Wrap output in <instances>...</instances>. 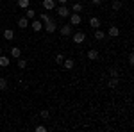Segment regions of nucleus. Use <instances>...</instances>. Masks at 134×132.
I'll return each mask as SVG.
<instances>
[{"instance_id": "f257e3e1", "label": "nucleus", "mask_w": 134, "mask_h": 132, "mask_svg": "<svg viewBox=\"0 0 134 132\" xmlns=\"http://www.w3.org/2000/svg\"><path fill=\"white\" fill-rule=\"evenodd\" d=\"M55 13H57V16H61V18H68V16L72 14V11H70V7H68L66 4L57 5V7H55Z\"/></svg>"}, {"instance_id": "f03ea898", "label": "nucleus", "mask_w": 134, "mask_h": 132, "mask_svg": "<svg viewBox=\"0 0 134 132\" xmlns=\"http://www.w3.org/2000/svg\"><path fill=\"white\" fill-rule=\"evenodd\" d=\"M72 38H73V43H75V45H81V43L86 41V34H84L82 31H79V32H73Z\"/></svg>"}, {"instance_id": "7ed1b4c3", "label": "nucleus", "mask_w": 134, "mask_h": 132, "mask_svg": "<svg viewBox=\"0 0 134 132\" xmlns=\"http://www.w3.org/2000/svg\"><path fill=\"white\" fill-rule=\"evenodd\" d=\"M43 29L48 32V34H54V32L57 31V25H55V21H47V23H43Z\"/></svg>"}, {"instance_id": "20e7f679", "label": "nucleus", "mask_w": 134, "mask_h": 132, "mask_svg": "<svg viewBox=\"0 0 134 132\" xmlns=\"http://www.w3.org/2000/svg\"><path fill=\"white\" fill-rule=\"evenodd\" d=\"M29 25H31V29H32L34 32H41V31H43V21H41V20H32Z\"/></svg>"}, {"instance_id": "39448f33", "label": "nucleus", "mask_w": 134, "mask_h": 132, "mask_svg": "<svg viewBox=\"0 0 134 132\" xmlns=\"http://www.w3.org/2000/svg\"><path fill=\"white\" fill-rule=\"evenodd\" d=\"M41 5H43V9H45V11H52V9H55V7H57L55 0H43Z\"/></svg>"}, {"instance_id": "423d86ee", "label": "nucleus", "mask_w": 134, "mask_h": 132, "mask_svg": "<svg viewBox=\"0 0 134 132\" xmlns=\"http://www.w3.org/2000/svg\"><path fill=\"white\" fill-rule=\"evenodd\" d=\"M68 18H70V23H72L73 27H75V25H81V21H82L81 20V13H72Z\"/></svg>"}, {"instance_id": "0eeeda50", "label": "nucleus", "mask_w": 134, "mask_h": 132, "mask_svg": "<svg viewBox=\"0 0 134 132\" xmlns=\"http://www.w3.org/2000/svg\"><path fill=\"white\" fill-rule=\"evenodd\" d=\"M61 34H63V36H72V34H73V25H72V23L63 25V27H61Z\"/></svg>"}, {"instance_id": "6e6552de", "label": "nucleus", "mask_w": 134, "mask_h": 132, "mask_svg": "<svg viewBox=\"0 0 134 132\" xmlns=\"http://www.w3.org/2000/svg\"><path fill=\"white\" fill-rule=\"evenodd\" d=\"M90 27H91L93 31H95V29H100V20H98L97 16H93V18H90Z\"/></svg>"}, {"instance_id": "1a4fd4ad", "label": "nucleus", "mask_w": 134, "mask_h": 132, "mask_svg": "<svg viewBox=\"0 0 134 132\" xmlns=\"http://www.w3.org/2000/svg\"><path fill=\"white\" fill-rule=\"evenodd\" d=\"M29 23H31V21H29L27 16H21L20 20H18V27H20V29H27V27H29Z\"/></svg>"}, {"instance_id": "9d476101", "label": "nucleus", "mask_w": 134, "mask_h": 132, "mask_svg": "<svg viewBox=\"0 0 134 132\" xmlns=\"http://www.w3.org/2000/svg\"><path fill=\"white\" fill-rule=\"evenodd\" d=\"M88 59H90V61H97V59H98V50H97V48L88 50Z\"/></svg>"}, {"instance_id": "9b49d317", "label": "nucleus", "mask_w": 134, "mask_h": 132, "mask_svg": "<svg viewBox=\"0 0 134 132\" xmlns=\"http://www.w3.org/2000/svg\"><path fill=\"white\" fill-rule=\"evenodd\" d=\"M11 57H14V59L21 57V48L20 47H13V48H11Z\"/></svg>"}, {"instance_id": "f8f14e48", "label": "nucleus", "mask_w": 134, "mask_h": 132, "mask_svg": "<svg viewBox=\"0 0 134 132\" xmlns=\"http://www.w3.org/2000/svg\"><path fill=\"white\" fill-rule=\"evenodd\" d=\"M111 38H118L120 36V29L116 27V25H113V27H109V32H107Z\"/></svg>"}, {"instance_id": "ddd939ff", "label": "nucleus", "mask_w": 134, "mask_h": 132, "mask_svg": "<svg viewBox=\"0 0 134 132\" xmlns=\"http://www.w3.org/2000/svg\"><path fill=\"white\" fill-rule=\"evenodd\" d=\"M95 39H98V41L105 39V32L102 29H95Z\"/></svg>"}, {"instance_id": "4468645a", "label": "nucleus", "mask_w": 134, "mask_h": 132, "mask_svg": "<svg viewBox=\"0 0 134 132\" xmlns=\"http://www.w3.org/2000/svg\"><path fill=\"white\" fill-rule=\"evenodd\" d=\"M107 86H109L111 89H116V88H118V77H111V79L107 81Z\"/></svg>"}, {"instance_id": "2eb2a0df", "label": "nucleus", "mask_w": 134, "mask_h": 132, "mask_svg": "<svg viewBox=\"0 0 134 132\" xmlns=\"http://www.w3.org/2000/svg\"><path fill=\"white\" fill-rule=\"evenodd\" d=\"M63 66H64L66 70H72L73 66H75V61H73V59H64V61H63Z\"/></svg>"}, {"instance_id": "dca6fc26", "label": "nucleus", "mask_w": 134, "mask_h": 132, "mask_svg": "<svg viewBox=\"0 0 134 132\" xmlns=\"http://www.w3.org/2000/svg\"><path fill=\"white\" fill-rule=\"evenodd\" d=\"M0 66H2V68H7V66H9V57H7V55H2V54H0Z\"/></svg>"}, {"instance_id": "f3484780", "label": "nucleus", "mask_w": 134, "mask_h": 132, "mask_svg": "<svg viewBox=\"0 0 134 132\" xmlns=\"http://www.w3.org/2000/svg\"><path fill=\"white\" fill-rule=\"evenodd\" d=\"M4 38H5L7 41L13 39V38H14V32H13V29H5V31H4Z\"/></svg>"}, {"instance_id": "a211bd4d", "label": "nucleus", "mask_w": 134, "mask_h": 132, "mask_svg": "<svg viewBox=\"0 0 134 132\" xmlns=\"http://www.w3.org/2000/svg\"><path fill=\"white\" fill-rule=\"evenodd\" d=\"M70 11H72V13H81V11H82V4H81V2H75Z\"/></svg>"}, {"instance_id": "6ab92c4d", "label": "nucleus", "mask_w": 134, "mask_h": 132, "mask_svg": "<svg viewBox=\"0 0 134 132\" xmlns=\"http://www.w3.org/2000/svg\"><path fill=\"white\" fill-rule=\"evenodd\" d=\"M16 4H18V7H21V9H27L31 5V0H18Z\"/></svg>"}, {"instance_id": "aec40b11", "label": "nucleus", "mask_w": 134, "mask_h": 132, "mask_svg": "<svg viewBox=\"0 0 134 132\" xmlns=\"http://www.w3.org/2000/svg\"><path fill=\"white\" fill-rule=\"evenodd\" d=\"M111 7H113V11H120L122 9V0H114L111 4Z\"/></svg>"}, {"instance_id": "412c9836", "label": "nucleus", "mask_w": 134, "mask_h": 132, "mask_svg": "<svg viewBox=\"0 0 134 132\" xmlns=\"http://www.w3.org/2000/svg\"><path fill=\"white\" fill-rule=\"evenodd\" d=\"M27 13H25V16H27V18H29V20H31V18H36V11L34 9H31V7H27Z\"/></svg>"}, {"instance_id": "4be33fe9", "label": "nucleus", "mask_w": 134, "mask_h": 132, "mask_svg": "<svg viewBox=\"0 0 134 132\" xmlns=\"http://www.w3.org/2000/svg\"><path fill=\"white\" fill-rule=\"evenodd\" d=\"M7 89V81L4 77H0V91H5Z\"/></svg>"}, {"instance_id": "5701e85b", "label": "nucleus", "mask_w": 134, "mask_h": 132, "mask_svg": "<svg viewBox=\"0 0 134 132\" xmlns=\"http://www.w3.org/2000/svg\"><path fill=\"white\" fill-rule=\"evenodd\" d=\"M40 20H41L43 23H47V21H50L52 18L48 16V14H47V13H41V14H40Z\"/></svg>"}, {"instance_id": "b1692460", "label": "nucleus", "mask_w": 134, "mask_h": 132, "mask_svg": "<svg viewBox=\"0 0 134 132\" xmlns=\"http://www.w3.org/2000/svg\"><path fill=\"white\" fill-rule=\"evenodd\" d=\"M16 64H18V68H20V70H23V68L27 66V61H25V59H20V57H18V62H16Z\"/></svg>"}, {"instance_id": "393cba45", "label": "nucleus", "mask_w": 134, "mask_h": 132, "mask_svg": "<svg viewBox=\"0 0 134 132\" xmlns=\"http://www.w3.org/2000/svg\"><path fill=\"white\" fill-rule=\"evenodd\" d=\"M109 77H118V68L111 66V68H109Z\"/></svg>"}, {"instance_id": "a878e982", "label": "nucleus", "mask_w": 134, "mask_h": 132, "mask_svg": "<svg viewBox=\"0 0 134 132\" xmlns=\"http://www.w3.org/2000/svg\"><path fill=\"white\" fill-rule=\"evenodd\" d=\"M63 61H64V55H63V54H57V55H55V62H57V64H63Z\"/></svg>"}, {"instance_id": "bb28decb", "label": "nucleus", "mask_w": 134, "mask_h": 132, "mask_svg": "<svg viewBox=\"0 0 134 132\" xmlns=\"http://www.w3.org/2000/svg\"><path fill=\"white\" fill-rule=\"evenodd\" d=\"M40 116H41V118H45V120H47V118H48V116H50V112H48V111H45V109H43V111L40 112Z\"/></svg>"}, {"instance_id": "cd10ccee", "label": "nucleus", "mask_w": 134, "mask_h": 132, "mask_svg": "<svg viewBox=\"0 0 134 132\" xmlns=\"http://www.w3.org/2000/svg\"><path fill=\"white\" fill-rule=\"evenodd\" d=\"M36 132H47V127L45 125H38L36 127Z\"/></svg>"}, {"instance_id": "c85d7f7f", "label": "nucleus", "mask_w": 134, "mask_h": 132, "mask_svg": "<svg viewBox=\"0 0 134 132\" xmlns=\"http://www.w3.org/2000/svg\"><path fill=\"white\" fill-rule=\"evenodd\" d=\"M129 64H131V66L134 64V55H132V54H129Z\"/></svg>"}, {"instance_id": "c756f323", "label": "nucleus", "mask_w": 134, "mask_h": 132, "mask_svg": "<svg viewBox=\"0 0 134 132\" xmlns=\"http://www.w3.org/2000/svg\"><path fill=\"white\" fill-rule=\"evenodd\" d=\"M93 4H97V5H98V4H102V0H91Z\"/></svg>"}, {"instance_id": "7c9ffc66", "label": "nucleus", "mask_w": 134, "mask_h": 132, "mask_svg": "<svg viewBox=\"0 0 134 132\" xmlns=\"http://www.w3.org/2000/svg\"><path fill=\"white\" fill-rule=\"evenodd\" d=\"M57 2H59V4H66L68 0H57Z\"/></svg>"}, {"instance_id": "2f4dec72", "label": "nucleus", "mask_w": 134, "mask_h": 132, "mask_svg": "<svg viewBox=\"0 0 134 132\" xmlns=\"http://www.w3.org/2000/svg\"><path fill=\"white\" fill-rule=\"evenodd\" d=\"M0 54H2V47H0Z\"/></svg>"}]
</instances>
